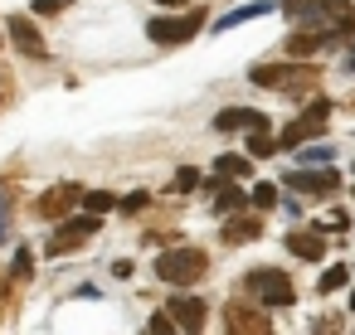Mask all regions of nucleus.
Here are the masks:
<instances>
[{"instance_id":"1","label":"nucleus","mask_w":355,"mask_h":335,"mask_svg":"<svg viewBox=\"0 0 355 335\" xmlns=\"http://www.w3.org/2000/svg\"><path fill=\"white\" fill-rule=\"evenodd\" d=\"M248 78H253L258 88L292 93V98H306V93L321 83L316 64H306V59H292V64H253V69H248Z\"/></svg>"},{"instance_id":"2","label":"nucleus","mask_w":355,"mask_h":335,"mask_svg":"<svg viewBox=\"0 0 355 335\" xmlns=\"http://www.w3.org/2000/svg\"><path fill=\"white\" fill-rule=\"evenodd\" d=\"M205 272H209V257H205L200 248H166V253L156 257V277L171 282V287H190V282H200Z\"/></svg>"},{"instance_id":"3","label":"nucleus","mask_w":355,"mask_h":335,"mask_svg":"<svg viewBox=\"0 0 355 335\" xmlns=\"http://www.w3.org/2000/svg\"><path fill=\"white\" fill-rule=\"evenodd\" d=\"M243 287H248L263 306H292V301H297V287H292V277H287L282 267H253V272L243 277Z\"/></svg>"},{"instance_id":"4","label":"nucleus","mask_w":355,"mask_h":335,"mask_svg":"<svg viewBox=\"0 0 355 335\" xmlns=\"http://www.w3.org/2000/svg\"><path fill=\"white\" fill-rule=\"evenodd\" d=\"M98 228H103V224H98V214H93V209H88L83 219H73V214H69V219H59V228H54V238L44 243V253H49V257H64V253L83 248L88 238H98Z\"/></svg>"},{"instance_id":"5","label":"nucleus","mask_w":355,"mask_h":335,"mask_svg":"<svg viewBox=\"0 0 355 335\" xmlns=\"http://www.w3.org/2000/svg\"><path fill=\"white\" fill-rule=\"evenodd\" d=\"M200 30H205V10H190V15H161V20L146 25L151 44H190Z\"/></svg>"},{"instance_id":"6","label":"nucleus","mask_w":355,"mask_h":335,"mask_svg":"<svg viewBox=\"0 0 355 335\" xmlns=\"http://www.w3.org/2000/svg\"><path fill=\"white\" fill-rule=\"evenodd\" d=\"M326 117H331V102H326V98H311V107H306V112H302L277 141H282V146H302V141H311V136L326 132Z\"/></svg>"},{"instance_id":"7","label":"nucleus","mask_w":355,"mask_h":335,"mask_svg":"<svg viewBox=\"0 0 355 335\" xmlns=\"http://www.w3.org/2000/svg\"><path fill=\"white\" fill-rule=\"evenodd\" d=\"M224 330H229V335H268V330H272V316L258 311V306L229 301V306H224Z\"/></svg>"},{"instance_id":"8","label":"nucleus","mask_w":355,"mask_h":335,"mask_svg":"<svg viewBox=\"0 0 355 335\" xmlns=\"http://www.w3.org/2000/svg\"><path fill=\"white\" fill-rule=\"evenodd\" d=\"M78 204H83V190H78V185H49V190L40 194L35 214H40V219H54V224H59V219H69V214H73Z\"/></svg>"},{"instance_id":"9","label":"nucleus","mask_w":355,"mask_h":335,"mask_svg":"<svg viewBox=\"0 0 355 335\" xmlns=\"http://www.w3.org/2000/svg\"><path fill=\"white\" fill-rule=\"evenodd\" d=\"M6 35L15 39V49H20V54H30V59H49V44H44V35H40V30L25 20V15H15V20L6 25Z\"/></svg>"},{"instance_id":"10","label":"nucleus","mask_w":355,"mask_h":335,"mask_svg":"<svg viewBox=\"0 0 355 335\" xmlns=\"http://www.w3.org/2000/svg\"><path fill=\"white\" fill-rule=\"evenodd\" d=\"M287 185L302 190V194H336L340 190V175L336 170H292Z\"/></svg>"},{"instance_id":"11","label":"nucleus","mask_w":355,"mask_h":335,"mask_svg":"<svg viewBox=\"0 0 355 335\" xmlns=\"http://www.w3.org/2000/svg\"><path fill=\"white\" fill-rule=\"evenodd\" d=\"M287 248H292L302 262H321V257H326V238H321V228H292V233H287Z\"/></svg>"},{"instance_id":"12","label":"nucleus","mask_w":355,"mask_h":335,"mask_svg":"<svg viewBox=\"0 0 355 335\" xmlns=\"http://www.w3.org/2000/svg\"><path fill=\"white\" fill-rule=\"evenodd\" d=\"M263 233V219L258 214H229V224H224V243H234V248H243V243H253Z\"/></svg>"},{"instance_id":"13","label":"nucleus","mask_w":355,"mask_h":335,"mask_svg":"<svg viewBox=\"0 0 355 335\" xmlns=\"http://www.w3.org/2000/svg\"><path fill=\"white\" fill-rule=\"evenodd\" d=\"M214 127H219V132H253V127H268V117L253 112V107H224V112L214 117Z\"/></svg>"},{"instance_id":"14","label":"nucleus","mask_w":355,"mask_h":335,"mask_svg":"<svg viewBox=\"0 0 355 335\" xmlns=\"http://www.w3.org/2000/svg\"><path fill=\"white\" fill-rule=\"evenodd\" d=\"M166 311L175 316L180 330H200V325H205V301H200V296H171Z\"/></svg>"},{"instance_id":"15","label":"nucleus","mask_w":355,"mask_h":335,"mask_svg":"<svg viewBox=\"0 0 355 335\" xmlns=\"http://www.w3.org/2000/svg\"><path fill=\"white\" fill-rule=\"evenodd\" d=\"M316 49H326V39H321L316 30H302V25H297V35L287 39V54H292V59H306V54H316Z\"/></svg>"},{"instance_id":"16","label":"nucleus","mask_w":355,"mask_h":335,"mask_svg":"<svg viewBox=\"0 0 355 335\" xmlns=\"http://www.w3.org/2000/svg\"><path fill=\"white\" fill-rule=\"evenodd\" d=\"M272 6H277V0H272ZM272 6H268V0H253V6H243V10H229L224 20H214V30H224V35H229L234 25H243V20H253V15H268Z\"/></svg>"},{"instance_id":"17","label":"nucleus","mask_w":355,"mask_h":335,"mask_svg":"<svg viewBox=\"0 0 355 335\" xmlns=\"http://www.w3.org/2000/svg\"><path fill=\"white\" fill-rule=\"evenodd\" d=\"M214 170H219L224 180H239V175H248V170H253V156H234V151H229V156H219V161H214Z\"/></svg>"},{"instance_id":"18","label":"nucleus","mask_w":355,"mask_h":335,"mask_svg":"<svg viewBox=\"0 0 355 335\" xmlns=\"http://www.w3.org/2000/svg\"><path fill=\"white\" fill-rule=\"evenodd\" d=\"M277 146H282V141H277L268 127H253V132H248V156H272Z\"/></svg>"},{"instance_id":"19","label":"nucleus","mask_w":355,"mask_h":335,"mask_svg":"<svg viewBox=\"0 0 355 335\" xmlns=\"http://www.w3.org/2000/svg\"><path fill=\"white\" fill-rule=\"evenodd\" d=\"M243 204H253V194H243V190H234V185H229V190H219V199H214V209H219V214H239Z\"/></svg>"},{"instance_id":"20","label":"nucleus","mask_w":355,"mask_h":335,"mask_svg":"<svg viewBox=\"0 0 355 335\" xmlns=\"http://www.w3.org/2000/svg\"><path fill=\"white\" fill-rule=\"evenodd\" d=\"M10 214H15V190H10V180H0V238L10 233Z\"/></svg>"},{"instance_id":"21","label":"nucleus","mask_w":355,"mask_h":335,"mask_svg":"<svg viewBox=\"0 0 355 335\" xmlns=\"http://www.w3.org/2000/svg\"><path fill=\"white\" fill-rule=\"evenodd\" d=\"M30 272H35V253H30V248H20V253H15V262H10V277H15V282H30Z\"/></svg>"},{"instance_id":"22","label":"nucleus","mask_w":355,"mask_h":335,"mask_svg":"<svg viewBox=\"0 0 355 335\" xmlns=\"http://www.w3.org/2000/svg\"><path fill=\"white\" fill-rule=\"evenodd\" d=\"M350 282V267L345 262H336V267H326V277H321V291H340Z\"/></svg>"},{"instance_id":"23","label":"nucleus","mask_w":355,"mask_h":335,"mask_svg":"<svg viewBox=\"0 0 355 335\" xmlns=\"http://www.w3.org/2000/svg\"><path fill=\"white\" fill-rule=\"evenodd\" d=\"M272 204H277V185H268V180L253 185V209H272Z\"/></svg>"},{"instance_id":"24","label":"nucleus","mask_w":355,"mask_h":335,"mask_svg":"<svg viewBox=\"0 0 355 335\" xmlns=\"http://www.w3.org/2000/svg\"><path fill=\"white\" fill-rule=\"evenodd\" d=\"M83 209H93V214H107V209H112V194H107V190H88V194H83Z\"/></svg>"},{"instance_id":"25","label":"nucleus","mask_w":355,"mask_h":335,"mask_svg":"<svg viewBox=\"0 0 355 335\" xmlns=\"http://www.w3.org/2000/svg\"><path fill=\"white\" fill-rule=\"evenodd\" d=\"M15 277H6V287H0V320H10V311H15Z\"/></svg>"},{"instance_id":"26","label":"nucleus","mask_w":355,"mask_h":335,"mask_svg":"<svg viewBox=\"0 0 355 335\" xmlns=\"http://www.w3.org/2000/svg\"><path fill=\"white\" fill-rule=\"evenodd\" d=\"M146 330H151V335H166V330H175V316H171V311H166V316H151Z\"/></svg>"},{"instance_id":"27","label":"nucleus","mask_w":355,"mask_h":335,"mask_svg":"<svg viewBox=\"0 0 355 335\" xmlns=\"http://www.w3.org/2000/svg\"><path fill=\"white\" fill-rule=\"evenodd\" d=\"M321 228H350V214H345V209H331V214L321 219Z\"/></svg>"},{"instance_id":"28","label":"nucleus","mask_w":355,"mask_h":335,"mask_svg":"<svg viewBox=\"0 0 355 335\" xmlns=\"http://www.w3.org/2000/svg\"><path fill=\"white\" fill-rule=\"evenodd\" d=\"M200 185V170H175V190H195Z\"/></svg>"},{"instance_id":"29","label":"nucleus","mask_w":355,"mask_h":335,"mask_svg":"<svg viewBox=\"0 0 355 335\" xmlns=\"http://www.w3.org/2000/svg\"><path fill=\"white\" fill-rule=\"evenodd\" d=\"M146 204H151V194H127V199H122L127 214H137V209H146Z\"/></svg>"},{"instance_id":"30","label":"nucleus","mask_w":355,"mask_h":335,"mask_svg":"<svg viewBox=\"0 0 355 335\" xmlns=\"http://www.w3.org/2000/svg\"><path fill=\"white\" fill-rule=\"evenodd\" d=\"M35 10L40 15H54V10H64V0H35Z\"/></svg>"},{"instance_id":"31","label":"nucleus","mask_w":355,"mask_h":335,"mask_svg":"<svg viewBox=\"0 0 355 335\" xmlns=\"http://www.w3.org/2000/svg\"><path fill=\"white\" fill-rule=\"evenodd\" d=\"M156 6H180V0H156Z\"/></svg>"},{"instance_id":"32","label":"nucleus","mask_w":355,"mask_h":335,"mask_svg":"<svg viewBox=\"0 0 355 335\" xmlns=\"http://www.w3.org/2000/svg\"><path fill=\"white\" fill-rule=\"evenodd\" d=\"M350 306H355V291H350Z\"/></svg>"},{"instance_id":"33","label":"nucleus","mask_w":355,"mask_h":335,"mask_svg":"<svg viewBox=\"0 0 355 335\" xmlns=\"http://www.w3.org/2000/svg\"><path fill=\"white\" fill-rule=\"evenodd\" d=\"M0 83H6V78H0Z\"/></svg>"}]
</instances>
